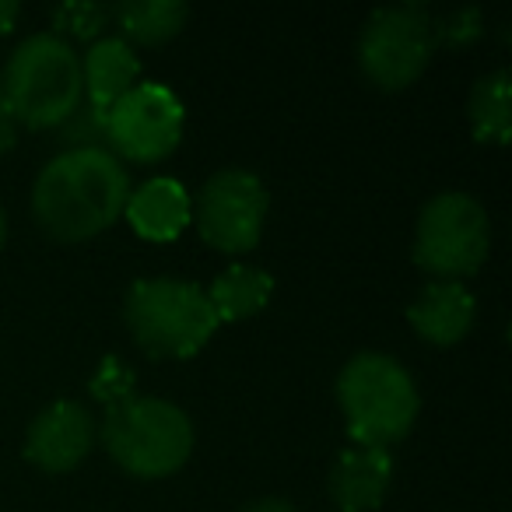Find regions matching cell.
Masks as SVG:
<instances>
[{
	"mask_svg": "<svg viewBox=\"0 0 512 512\" xmlns=\"http://www.w3.org/2000/svg\"><path fill=\"white\" fill-rule=\"evenodd\" d=\"M414 334L435 348H453L470 334L477 320V302L460 281H432L407 306Z\"/></svg>",
	"mask_w": 512,
	"mask_h": 512,
	"instance_id": "7c38bea8",
	"label": "cell"
},
{
	"mask_svg": "<svg viewBox=\"0 0 512 512\" xmlns=\"http://www.w3.org/2000/svg\"><path fill=\"white\" fill-rule=\"evenodd\" d=\"M123 323L151 358H193L221 327L204 288L183 278L134 281L123 299Z\"/></svg>",
	"mask_w": 512,
	"mask_h": 512,
	"instance_id": "277c9868",
	"label": "cell"
},
{
	"mask_svg": "<svg viewBox=\"0 0 512 512\" xmlns=\"http://www.w3.org/2000/svg\"><path fill=\"white\" fill-rule=\"evenodd\" d=\"M60 151H109V120L102 109L81 102L57 127Z\"/></svg>",
	"mask_w": 512,
	"mask_h": 512,
	"instance_id": "d6986e66",
	"label": "cell"
},
{
	"mask_svg": "<svg viewBox=\"0 0 512 512\" xmlns=\"http://www.w3.org/2000/svg\"><path fill=\"white\" fill-rule=\"evenodd\" d=\"M130 176L109 151H60L32 186V214L46 235L85 242L123 218Z\"/></svg>",
	"mask_w": 512,
	"mask_h": 512,
	"instance_id": "6da1fadb",
	"label": "cell"
},
{
	"mask_svg": "<svg viewBox=\"0 0 512 512\" xmlns=\"http://www.w3.org/2000/svg\"><path fill=\"white\" fill-rule=\"evenodd\" d=\"M190 8L179 0H127L116 4L113 22L120 25V39L134 46H165L186 29Z\"/></svg>",
	"mask_w": 512,
	"mask_h": 512,
	"instance_id": "2e32d148",
	"label": "cell"
},
{
	"mask_svg": "<svg viewBox=\"0 0 512 512\" xmlns=\"http://www.w3.org/2000/svg\"><path fill=\"white\" fill-rule=\"evenodd\" d=\"M474 137L484 144H505L512 137V78L509 71H491L474 85L467 102Z\"/></svg>",
	"mask_w": 512,
	"mask_h": 512,
	"instance_id": "e0dca14e",
	"label": "cell"
},
{
	"mask_svg": "<svg viewBox=\"0 0 512 512\" xmlns=\"http://www.w3.org/2000/svg\"><path fill=\"white\" fill-rule=\"evenodd\" d=\"M18 134H22V123H18V116L11 113L8 102L0 99V155H8V151H15Z\"/></svg>",
	"mask_w": 512,
	"mask_h": 512,
	"instance_id": "7402d4cb",
	"label": "cell"
},
{
	"mask_svg": "<svg viewBox=\"0 0 512 512\" xmlns=\"http://www.w3.org/2000/svg\"><path fill=\"white\" fill-rule=\"evenodd\" d=\"M491 246L488 211L470 193H439L418 214L414 264L439 281L470 278L484 267Z\"/></svg>",
	"mask_w": 512,
	"mask_h": 512,
	"instance_id": "8992f818",
	"label": "cell"
},
{
	"mask_svg": "<svg viewBox=\"0 0 512 512\" xmlns=\"http://www.w3.org/2000/svg\"><path fill=\"white\" fill-rule=\"evenodd\" d=\"M109 120V155L127 162H162L183 141L186 113L183 102L155 81H137L120 102L106 113Z\"/></svg>",
	"mask_w": 512,
	"mask_h": 512,
	"instance_id": "9c48e42d",
	"label": "cell"
},
{
	"mask_svg": "<svg viewBox=\"0 0 512 512\" xmlns=\"http://www.w3.org/2000/svg\"><path fill=\"white\" fill-rule=\"evenodd\" d=\"M0 99L22 127L57 130L85 102L81 57L53 32L29 36L11 53L8 71L0 74Z\"/></svg>",
	"mask_w": 512,
	"mask_h": 512,
	"instance_id": "3957f363",
	"label": "cell"
},
{
	"mask_svg": "<svg viewBox=\"0 0 512 512\" xmlns=\"http://www.w3.org/2000/svg\"><path fill=\"white\" fill-rule=\"evenodd\" d=\"M271 295H274V278L264 267H249V264H232L207 288V302H211L218 323L249 320L260 309H267Z\"/></svg>",
	"mask_w": 512,
	"mask_h": 512,
	"instance_id": "9a60e30c",
	"label": "cell"
},
{
	"mask_svg": "<svg viewBox=\"0 0 512 512\" xmlns=\"http://www.w3.org/2000/svg\"><path fill=\"white\" fill-rule=\"evenodd\" d=\"M271 211V193L246 169H221L193 197V225L218 253H249L260 242Z\"/></svg>",
	"mask_w": 512,
	"mask_h": 512,
	"instance_id": "ba28073f",
	"label": "cell"
},
{
	"mask_svg": "<svg viewBox=\"0 0 512 512\" xmlns=\"http://www.w3.org/2000/svg\"><path fill=\"white\" fill-rule=\"evenodd\" d=\"M113 22V8L109 4H92V0H71V4H60L53 11V36L67 39H81V43L92 46L95 39H102V32Z\"/></svg>",
	"mask_w": 512,
	"mask_h": 512,
	"instance_id": "ac0fdd59",
	"label": "cell"
},
{
	"mask_svg": "<svg viewBox=\"0 0 512 512\" xmlns=\"http://www.w3.org/2000/svg\"><path fill=\"white\" fill-rule=\"evenodd\" d=\"M337 404L355 446L390 449L414 428L421 411L414 376L383 351H362L337 376Z\"/></svg>",
	"mask_w": 512,
	"mask_h": 512,
	"instance_id": "7a4b0ae2",
	"label": "cell"
},
{
	"mask_svg": "<svg viewBox=\"0 0 512 512\" xmlns=\"http://www.w3.org/2000/svg\"><path fill=\"white\" fill-rule=\"evenodd\" d=\"M435 36H439V46H453V50L474 46L477 39L484 36L481 11H477V8H460L456 15H449L446 22H435Z\"/></svg>",
	"mask_w": 512,
	"mask_h": 512,
	"instance_id": "44dd1931",
	"label": "cell"
},
{
	"mask_svg": "<svg viewBox=\"0 0 512 512\" xmlns=\"http://www.w3.org/2000/svg\"><path fill=\"white\" fill-rule=\"evenodd\" d=\"M88 390H92L95 400L106 404V411L116 404H123V400L137 397L134 393V372H130L120 358H106V362L99 365V372L92 376V383H88Z\"/></svg>",
	"mask_w": 512,
	"mask_h": 512,
	"instance_id": "ffe728a7",
	"label": "cell"
},
{
	"mask_svg": "<svg viewBox=\"0 0 512 512\" xmlns=\"http://www.w3.org/2000/svg\"><path fill=\"white\" fill-rule=\"evenodd\" d=\"M439 50L435 18L421 4L383 8L358 36V67L365 81L383 92H404L425 74Z\"/></svg>",
	"mask_w": 512,
	"mask_h": 512,
	"instance_id": "52a82bcc",
	"label": "cell"
},
{
	"mask_svg": "<svg viewBox=\"0 0 512 512\" xmlns=\"http://www.w3.org/2000/svg\"><path fill=\"white\" fill-rule=\"evenodd\" d=\"M95 446V421L78 400L50 404L25 435V460L46 474H67L81 467Z\"/></svg>",
	"mask_w": 512,
	"mask_h": 512,
	"instance_id": "30bf717a",
	"label": "cell"
},
{
	"mask_svg": "<svg viewBox=\"0 0 512 512\" xmlns=\"http://www.w3.org/2000/svg\"><path fill=\"white\" fill-rule=\"evenodd\" d=\"M123 218L130 221V228H134L141 239L172 242V239H179V235L186 232V225L193 221V197L176 179L155 176L137 186V190H130Z\"/></svg>",
	"mask_w": 512,
	"mask_h": 512,
	"instance_id": "4fadbf2b",
	"label": "cell"
},
{
	"mask_svg": "<svg viewBox=\"0 0 512 512\" xmlns=\"http://www.w3.org/2000/svg\"><path fill=\"white\" fill-rule=\"evenodd\" d=\"M393 481V456L379 446H348L327 477L330 498L341 512H372L383 505Z\"/></svg>",
	"mask_w": 512,
	"mask_h": 512,
	"instance_id": "8fae6325",
	"label": "cell"
},
{
	"mask_svg": "<svg viewBox=\"0 0 512 512\" xmlns=\"http://www.w3.org/2000/svg\"><path fill=\"white\" fill-rule=\"evenodd\" d=\"M4 242H8V214L0 207V249H4Z\"/></svg>",
	"mask_w": 512,
	"mask_h": 512,
	"instance_id": "d4e9b609",
	"label": "cell"
},
{
	"mask_svg": "<svg viewBox=\"0 0 512 512\" xmlns=\"http://www.w3.org/2000/svg\"><path fill=\"white\" fill-rule=\"evenodd\" d=\"M18 15H22V8H18L15 0H0V36L15 29Z\"/></svg>",
	"mask_w": 512,
	"mask_h": 512,
	"instance_id": "cb8c5ba5",
	"label": "cell"
},
{
	"mask_svg": "<svg viewBox=\"0 0 512 512\" xmlns=\"http://www.w3.org/2000/svg\"><path fill=\"white\" fill-rule=\"evenodd\" d=\"M137 78H141V60L120 36L95 39L85 57H81L85 102L102 109V113H109L137 85Z\"/></svg>",
	"mask_w": 512,
	"mask_h": 512,
	"instance_id": "5bb4252c",
	"label": "cell"
},
{
	"mask_svg": "<svg viewBox=\"0 0 512 512\" xmlns=\"http://www.w3.org/2000/svg\"><path fill=\"white\" fill-rule=\"evenodd\" d=\"M102 446L120 470L141 481L176 474L193 453V421L162 397H130L102 418Z\"/></svg>",
	"mask_w": 512,
	"mask_h": 512,
	"instance_id": "5b68a950",
	"label": "cell"
},
{
	"mask_svg": "<svg viewBox=\"0 0 512 512\" xmlns=\"http://www.w3.org/2000/svg\"><path fill=\"white\" fill-rule=\"evenodd\" d=\"M242 512H299L288 498H256Z\"/></svg>",
	"mask_w": 512,
	"mask_h": 512,
	"instance_id": "603a6c76",
	"label": "cell"
}]
</instances>
